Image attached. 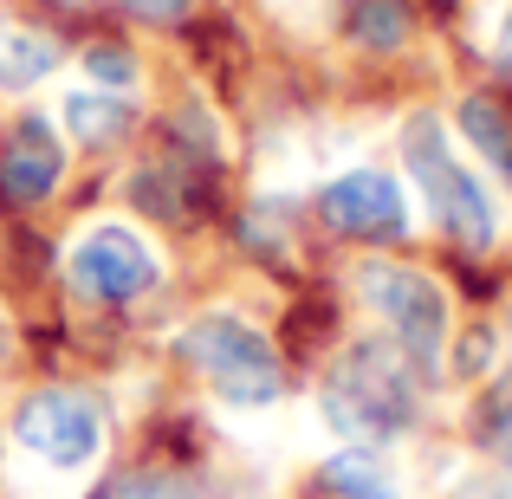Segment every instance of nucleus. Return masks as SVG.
<instances>
[{
  "instance_id": "nucleus-5",
  "label": "nucleus",
  "mask_w": 512,
  "mask_h": 499,
  "mask_svg": "<svg viewBox=\"0 0 512 499\" xmlns=\"http://www.w3.org/2000/svg\"><path fill=\"white\" fill-rule=\"evenodd\" d=\"M13 441H20L33 461H46L52 474H85L104 454V409L85 396V389H33L13 409Z\"/></svg>"
},
{
  "instance_id": "nucleus-17",
  "label": "nucleus",
  "mask_w": 512,
  "mask_h": 499,
  "mask_svg": "<svg viewBox=\"0 0 512 499\" xmlns=\"http://www.w3.org/2000/svg\"><path fill=\"white\" fill-rule=\"evenodd\" d=\"M117 7H130L137 20H182L195 0H117Z\"/></svg>"
},
{
  "instance_id": "nucleus-12",
  "label": "nucleus",
  "mask_w": 512,
  "mask_h": 499,
  "mask_svg": "<svg viewBox=\"0 0 512 499\" xmlns=\"http://www.w3.org/2000/svg\"><path fill=\"white\" fill-rule=\"evenodd\" d=\"M318 474H325V493L331 499H396V480L383 474L376 448H338Z\"/></svg>"
},
{
  "instance_id": "nucleus-19",
  "label": "nucleus",
  "mask_w": 512,
  "mask_h": 499,
  "mask_svg": "<svg viewBox=\"0 0 512 499\" xmlns=\"http://www.w3.org/2000/svg\"><path fill=\"white\" fill-rule=\"evenodd\" d=\"M480 363H487V331H474V337H467V344H461V370L474 376Z\"/></svg>"
},
{
  "instance_id": "nucleus-11",
  "label": "nucleus",
  "mask_w": 512,
  "mask_h": 499,
  "mask_svg": "<svg viewBox=\"0 0 512 499\" xmlns=\"http://www.w3.org/2000/svg\"><path fill=\"white\" fill-rule=\"evenodd\" d=\"M59 72V46L33 26H0V91H33Z\"/></svg>"
},
{
  "instance_id": "nucleus-15",
  "label": "nucleus",
  "mask_w": 512,
  "mask_h": 499,
  "mask_svg": "<svg viewBox=\"0 0 512 499\" xmlns=\"http://www.w3.org/2000/svg\"><path fill=\"white\" fill-rule=\"evenodd\" d=\"M85 72L98 78V91H130V85H137V52L98 39V46H85Z\"/></svg>"
},
{
  "instance_id": "nucleus-10",
  "label": "nucleus",
  "mask_w": 512,
  "mask_h": 499,
  "mask_svg": "<svg viewBox=\"0 0 512 499\" xmlns=\"http://www.w3.org/2000/svg\"><path fill=\"white\" fill-rule=\"evenodd\" d=\"M454 124H461V137L487 156V169H500V182H512V111L506 104L487 98V91H467L461 111H454Z\"/></svg>"
},
{
  "instance_id": "nucleus-1",
  "label": "nucleus",
  "mask_w": 512,
  "mask_h": 499,
  "mask_svg": "<svg viewBox=\"0 0 512 499\" xmlns=\"http://www.w3.org/2000/svg\"><path fill=\"white\" fill-rule=\"evenodd\" d=\"M422 383L428 376L396 350V337H357L331 363L325 389H318V409H325L331 435H344L350 448H383V441L415 428Z\"/></svg>"
},
{
  "instance_id": "nucleus-8",
  "label": "nucleus",
  "mask_w": 512,
  "mask_h": 499,
  "mask_svg": "<svg viewBox=\"0 0 512 499\" xmlns=\"http://www.w3.org/2000/svg\"><path fill=\"white\" fill-rule=\"evenodd\" d=\"M59 182H65L59 130H52L46 117H20V124L7 130V143H0V201L33 208V201H46Z\"/></svg>"
},
{
  "instance_id": "nucleus-2",
  "label": "nucleus",
  "mask_w": 512,
  "mask_h": 499,
  "mask_svg": "<svg viewBox=\"0 0 512 499\" xmlns=\"http://www.w3.org/2000/svg\"><path fill=\"white\" fill-rule=\"evenodd\" d=\"M175 357L227 402V409H273L286 396V363L273 337L247 325L240 312H201L195 325L175 337Z\"/></svg>"
},
{
  "instance_id": "nucleus-3",
  "label": "nucleus",
  "mask_w": 512,
  "mask_h": 499,
  "mask_svg": "<svg viewBox=\"0 0 512 499\" xmlns=\"http://www.w3.org/2000/svg\"><path fill=\"white\" fill-rule=\"evenodd\" d=\"M402 163H409L415 188H422V201H428V214H435V227L454 240V247L487 253L493 240H500L493 195L480 188V175L448 150V130H441V117L422 111V117H409V124H402Z\"/></svg>"
},
{
  "instance_id": "nucleus-4",
  "label": "nucleus",
  "mask_w": 512,
  "mask_h": 499,
  "mask_svg": "<svg viewBox=\"0 0 512 499\" xmlns=\"http://www.w3.org/2000/svg\"><path fill=\"white\" fill-rule=\"evenodd\" d=\"M357 292H363V305L389 325L402 357H409L422 376H435L441 350H448V292H441L428 273L396 266V260H363L357 266Z\"/></svg>"
},
{
  "instance_id": "nucleus-6",
  "label": "nucleus",
  "mask_w": 512,
  "mask_h": 499,
  "mask_svg": "<svg viewBox=\"0 0 512 499\" xmlns=\"http://www.w3.org/2000/svg\"><path fill=\"white\" fill-rule=\"evenodd\" d=\"M156 253L150 240L137 234V227H91V234H78V247L65 253V279H72V292H85L91 305H130L143 299V292L156 286Z\"/></svg>"
},
{
  "instance_id": "nucleus-9",
  "label": "nucleus",
  "mask_w": 512,
  "mask_h": 499,
  "mask_svg": "<svg viewBox=\"0 0 512 499\" xmlns=\"http://www.w3.org/2000/svg\"><path fill=\"white\" fill-rule=\"evenodd\" d=\"M59 117L91 150H111V143H124L130 130H137V104H130L124 91H72V98L59 104Z\"/></svg>"
},
{
  "instance_id": "nucleus-14",
  "label": "nucleus",
  "mask_w": 512,
  "mask_h": 499,
  "mask_svg": "<svg viewBox=\"0 0 512 499\" xmlns=\"http://www.w3.org/2000/svg\"><path fill=\"white\" fill-rule=\"evenodd\" d=\"M130 201H137L143 214H156V221H188V214H195V195H188V182H182L175 163L137 169L130 175Z\"/></svg>"
},
{
  "instance_id": "nucleus-7",
  "label": "nucleus",
  "mask_w": 512,
  "mask_h": 499,
  "mask_svg": "<svg viewBox=\"0 0 512 499\" xmlns=\"http://www.w3.org/2000/svg\"><path fill=\"white\" fill-rule=\"evenodd\" d=\"M318 221L344 240L389 247V240L409 234V195L389 169H344L318 188Z\"/></svg>"
},
{
  "instance_id": "nucleus-16",
  "label": "nucleus",
  "mask_w": 512,
  "mask_h": 499,
  "mask_svg": "<svg viewBox=\"0 0 512 499\" xmlns=\"http://www.w3.org/2000/svg\"><path fill=\"white\" fill-rule=\"evenodd\" d=\"M111 499H201V493L182 474H130V480H117Z\"/></svg>"
},
{
  "instance_id": "nucleus-13",
  "label": "nucleus",
  "mask_w": 512,
  "mask_h": 499,
  "mask_svg": "<svg viewBox=\"0 0 512 499\" xmlns=\"http://www.w3.org/2000/svg\"><path fill=\"white\" fill-rule=\"evenodd\" d=\"M344 33H350V46H363V52H396L402 39H409V7H402V0H350Z\"/></svg>"
},
{
  "instance_id": "nucleus-18",
  "label": "nucleus",
  "mask_w": 512,
  "mask_h": 499,
  "mask_svg": "<svg viewBox=\"0 0 512 499\" xmlns=\"http://www.w3.org/2000/svg\"><path fill=\"white\" fill-rule=\"evenodd\" d=\"M493 65L512 72V0H506V13H500V33H493Z\"/></svg>"
},
{
  "instance_id": "nucleus-20",
  "label": "nucleus",
  "mask_w": 512,
  "mask_h": 499,
  "mask_svg": "<svg viewBox=\"0 0 512 499\" xmlns=\"http://www.w3.org/2000/svg\"><path fill=\"white\" fill-rule=\"evenodd\" d=\"M0 357H7V318H0Z\"/></svg>"
}]
</instances>
